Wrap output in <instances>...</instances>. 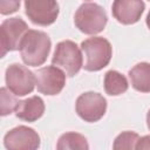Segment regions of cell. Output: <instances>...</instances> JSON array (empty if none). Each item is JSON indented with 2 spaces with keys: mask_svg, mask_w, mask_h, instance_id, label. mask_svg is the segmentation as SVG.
Instances as JSON below:
<instances>
[{
  "mask_svg": "<svg viewBox=\"0 0 150 150\" xmlns=\"http://www.w3.org/2000/svg\"><path fill=\"white\" fill-rule=\"evenodd\" d=\"M52 47V41L47 33L42 30L29 29L20 45V55L22 61L30 67H38L46 62Z\"/></svg>",
  "mask_w": 150,
  "mask_h": 150,
  "instance_id": "cell-1",
  "label": "cell"
},
{
  "mask_svg": "<svg viewBox=\"0 0 150 150\" xmlns=\"http://www.w3.org/2000/svg\"><path fill=\"white\" fill-rule=\"evenodd\" d=\"M81 49L86 56L83 68L87 71H98L103 69L109 64L112 56L110 42L102 36L86 39L81 43Z\"/></svg>",
  "mask_w": 150,
  "mask_h": 150,
  "instance_id": "cell-2",
  "label": "cell"
},
{
  "mask_svg": "<svg viewBox=\"0 0 150 150\" xmlns=\"http://www.w3.org/2000/svg\"><path fill=\"white\" fill-rule=\"evenodd\" d=\"M74 22L80 32L88 35H95L104 29L108 16L103 7L98 4L84 2L76 9Z\"/></svg>",
  "mask_w": 150,
  "mask_h": 150,
  "instance_id": "cell-3",
  "label": "cell"
},
{
  "mask_svg": "<svg viewBox=\"0 0 150 150\" xmlns=\"http://www.w3.org/2000/svg\"><path fill=\"white\" fill-rule=\"evenodd\" d=\"M52 63L62 69L67 76L74 77L83 67V57L80 47L70 40L59 42L55 47Z\"/></svg>",
  "mask_w": 150,
  "mask_h": 150,
  "instance_id": "cell-4",
  "label": "cell"
},
{
  "mask_svg": "<svg viewBox=\"0 0 150 150\" xmlns=\"http://www.w3.org/2000/svg\"><path fill=\"white\" fill-rule=\"evenodd\" d=\"M7 88L16 96L30 94L36 86V76L27 67L20 63H12L5 73Z\"/></svg>",
  "mask_w": 150,
  "mask_h": 150,
  "instance_id": "cell-5",
  "label": "cell"
},
{
  "mask_svg": "<svg viewBox=\"0 0 150 150\" xmlns=\"http://www.w3.org/2000/svg\"><path fill=\"white\" fill-rule=\"evenodd\" d=\"M28 30V25L19 16L9 18L2 21L0 26L1 57L8 52L19 50L21 41Z\"/></svg>",
  "mask_w": 150,
  "mask_h": 150,
  "instance_id": "cell-6",
  "label": "cell"
},
{
  "mask_svg": "<svg viewBox=\"0 0 150 150\" xmlns=\"http://www.w3.org/2000/svg\"><path fill=\"white\" fill-rule=\"evenodd\" d=\"M75 110L84 122L94 123L104 116L107 111V100L98 93L87 91L77 97Z\"/></svg>",
  "mask_w": 150,
  "mask_h": 150,
  "instance_id": "cell-7",
  "label": "cell"
},
{
  "mask_svg": "<svg viewBox=\"0 0 150 150\" xmlns=\"http://www.w3.org/2000/svg\"><path fill=\"white\" fill-rule=\"evenodd\" d=\"M25 12L28 19L38 26H49L59 16L56 0H25Z\"/></svg>",
  "mask_w": 150,
  "mask_h": 150,
  "instance_id": "cell-8",
  "label": "cell"
},
{
  "mask_svg": "<svg viewBox=\"0 0 150 150\" xmlns=\"http://www.w3.org/2000/svg\"><path fill=\"white\" fill-rule=\"evenodd\" d=\"M35 76L38 91L43 95H57L66 86V73L54 64L40 68Z\"/></svg>",
  "mask_w": 150,
  "mask_h": 150,
  "instance_id": "cell-9",
  "label": "cell"
},
{
  "mask_svg": "<svg viewBox=\"0 0 150 150\" xmlns=\"http://www.w3.org/2000/svg\"><path fill=\"white\" fill-rule=\"evenodd\" d=\"M4 145L8 150H35L40 146V136L33 128L19 125L5 135Z\"/></svg>",
  "mask_w": 150,
  "mask_h": 150,
  "instance_id": "cell-10",
  "label": "cell"
},
{
  "mask_svg": "<svg viewBox=\"0 0 150 150\" xmlns=\"http://www.w3.org/2000/svg\"><path fill=\"white\" fill-rule=\"evenodd\" d=\"M144 9L143 0H114L111 13L120 23L132 25L141 19Z\"/></svg>",
  "mask_w": 150,
  "mask_h": 150,
  "instance_id": "cell-11",
  "label": "cell"
},
{
  "mask_svg": "<svg viewBox=\"0 0 150 150\" xmlns=\"http://www.w3.org/2000/svg\"><path fill=\"white\" fill-rule=\"evenodd\" d=\"M45 112V102L40 96H32L19 101L15 109V116L26 122H35Z\"/></svg>",
  "mask_w": 150,
  "mask_h": 150,
  "instance_id": "cell-12",
  "label": "cell"
},
{
  "mask_svg": "<svg viewBox=\"0 0 150 150\" xmlns=\"http://www.w3.org/2000/svg\"><path fill=\"white\" fill-rule=\"evenodd\" d=\"M128 75L134 89L141 93H150V63H137L129 70Z\"/></svg>",
  "mask_w": 150,
  "mask_h": 150,
  "instance_id": "cell-13",
  "label": "cell"
},
{
  "mask_svg": "<svg viewBox=\"0 0 150 150\" xmlns=\"http://www.w3.org/2000/svg\"><path fill=\"white\" fill-rule=\"evenodd\" d=\"M129 88L127 77L117 70H109L104 75V90L110 96L124 94Z\"/></svg>",
  "mask_w": 150,
  "mask_h": 150,
  "instance_id": "cell-14",
  "label": "cell"
},
{
  "mask_svg": "<svg viewBox=\"0 0 150 150\" xmlns=\"http://www.w3.org/2000/svg\"><path fill=\"white\" fill-rule=\"evenodd\" d=\"M56 149L59 150H87L89 149V144L87 138L79 132H66L60 136Z\"/></svg>",
  "mask_w": 150,
  "mask_h": 150,
  "instance_id": "cell-15",
  "label": "cell"
},
{
  "mask_svg": "<svg viewBox=\"0 0 150 150\" xmlns=\"http://www.w3.org/2000/svg\"><path fill=\"white\" fill-rule=\"evenodd\" d=\"M16 96V95H15ZM13 95V93L8 89L2 87L0 89V100H1V116H7L15 111L19 101Z\"/></svg>",
  "mask_w": 150,
  "mask_h": 150,
  "instance_id": "cell-16",
  "label": "cell"
},
{
  "mask_svg": "<svg viewBox=\"0 0 150 150\" xmlns=\"http://www.w3.org/2000/svg\"><path fill=\"white\" fill-rule=\"evenodd\" d=\"M139 139L138 134L134 131H123L120 134L112 144V148L116 150L120 149H136V144Z\"/></svg>",
  "mask_w": 150,
  "mask_h": 150,
  "instance_id": "cell-17",
  "label": "cell"
},
{
  "mask_svg": "<svg viewBox=\"0 0 150 150\" xmlns=\"http://www.w3.org/2000/svg\"><path fill=\"white\" fill-rule=\"evenodd\" d=\"M21 5V0H0V13L2 15H9L15 13Z\"/></svg>",
  "mask_w": 150,
  "mask_h": 150,
  "instance_id": "cell-18",
  "label": "cell"
},
{
  "mask_svg": "<svg viewBox=\"0 0 150 150\" xmlns=\"http://www.w3.org/2000/svg\"><path fill=\"white\" fill-rule=\"evenodd\" d=\"M136 149H150V135L141 137L136 144Z\"/></svg>",
  "mask_w": 150,
  "mask_h": 150,
  "instance_id": "cell-19",
  "label": "cell"
},
{
  "mask_svg": "<svg viewBox=\"0 0 150 150\" xmlns=\"http://www.w3.org/2000/svg\"><path fill=\"white\" fill-rule=\"evenodd\" d=\"M146 125H148V129L150 130V110L146 114Z\"/></svg>",
  "mask_w": 150,
  "mask_h": 150,
  "instance_id": "cell-20",
  "label": "cell"
},
{
  "mask_svg": "<svg viewBox=\"0 0 150 150\" xmlns=\"http://www.w3.org/2000/svg\"><path fill=\"white\" fill-rule=\"evenodd\" d=\"M145 22H146V26H148V28L150 29V12H149V13H148V15H146Z\"/></svg>",
  "mask_w": 150,
  "mask_h": 150,
  "instance_id": "cell-21",
  "label": "cell"
},
{
  "mask_svg": "<svg viewBox=\"0 0 150 150\" xmlns=\"http://www.w3.org/2000/svg\"><path fill=\"white\" fill-rule=\"evenodd\" d=\"M87 1H90V0H87Z\"/></svg>",
  "mask_w": 150,
  "mask_h": 150,
  "instance_id": "cell-22",
  "label": "cell"
},
{
  "mask_svg": "<svg viewBox=\"0 0 150 150\" xmlns=\"http://www.w3.org/2000/svg\"><path fill=\"white\" fill-rule=\"evenodd\" d=\"M148 1H150V0H148Z\"/></svg>",
  "mask_w": 150,
  "mask_h": 150,
  "instance_id": "cell-23",
  "label": "cell"
}]
</instances>
